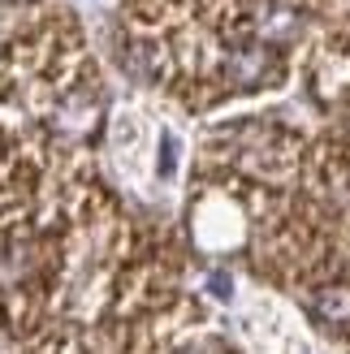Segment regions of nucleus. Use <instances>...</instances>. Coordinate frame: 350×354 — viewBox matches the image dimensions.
<instances>
[{"label":"nucleus","mask_w":350,"mask_h":354,"mask_svg":"<svg viewBox=\"0 0 350 354\" xmlns=\"http://www.w3.org/2000/svg\"><path fill=\"white\" fill-rule=\"evenodd\" d=\"M329 39H333V35H329ZM333 48L342 52V57H350V30H346V35H338ZM338 86H342V91H324V95H329V104H338V109H342L346 126H350V74H346V78H338ZM338 143H342V151L350 156V138H338Z\"/></svg>","instance_id":"7ed1b4c3"},{"label":"nucleus","mask_w":350,"mask_h":354,"mask_svg":"<svg viewBox=\"0 0 350 354\" xmlns=\"http://www.w3.org/2000/svg\"><path fill=\"white\" fill-rule=\"evenodd\" d=\"M324 0H134L117 22L121 61L186 109L282 86Z\"/></svg>","instance_id":"f257e3e1"},{"label":"nucleus","mask_w":350,"mask_h":354,"mask_svg":"<svg viewBox=\"0 0 350 354\" xmlns=\"http://www.w3.org/2000/svg\"><path fill=\"white\" fill-rule=\"evenodd\" d=\"M0 126L86 156L104 126V82L74 17L48 13L0 48Z\"/></svg>","instance_id":"f03ea898"}]
</instances>
